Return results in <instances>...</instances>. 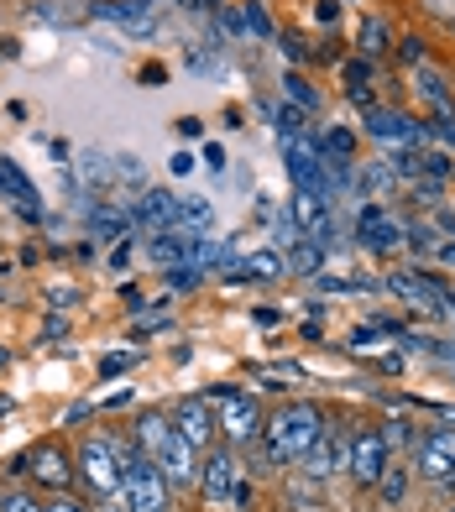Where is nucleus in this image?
I'll return each instance as SVG.
<instances>
[{
	"instance_id": "nucleus-1",
	"label": "nucleus",
	"mask_w": 455,
	"mask_h": 512,
	"mask_svg": "<svg viewBox=\"0 0 455 512\" xmlns=\"http://www.w3.org/2000/svg\"><path fill=\"white\" fill-rule=\"evenodd\" d=\"M320 434H325V413L320 408H314V403H283L272 418H262L267 465H293Z\"/></svg>"
},
{
	"instance_id": "nucleus-2",
	"label": "nucleus",
	"mask_w": 455,
	"mask_h": 512,
	"mask_svg": "<svg viewBox=\"0 0 455 512\" xmlns=\"http://www.w3.org/2000/svg\"><path fill=\"white\" fill-rule=\"evenodd\" d=\"M121 455V497H126V512H168L173 507V492H168V476L152 455L136 450V439H110Z\"/></svg>"
},
{
	"instance_id": "nucleus-3",
	"label": "nucleus",
	"mask_w": 455,
	"mask_h": 512,
	"mask_svg": "<svg viewBox=\"0 0 455 512\" xmlns=\"http://www.w3.org/2000/svg\"><path fill=\"white\" fill-rule=\"evenodd\" d=\"M220 413H215V424L220 434L231 439V445H252V439H262V408L252 392H241V387H210L204 392Z\"/></svg>"
},
{
	"instance_id": "nucleus-4",
	"label": "nucleus",
	"mask_w": 455,
	"mask_h": 512,
	"mask_svg": "<svg viewBox=\"0 0 455 512\" xmlns=\"http://www.w3.org/2000/svg\"><path fill=\"white\" fill-rule=\"evenodd\" d=\"M283 142V162H288V178H293V189H314V194H325V183H330V162L325 152L314 147V136H278Z\"/></svg>"
},
{
	"instance_id": "nucleus-5",
	"label": "nucleus",
	"mask_w": 455,
	"mask_h": 512,
	"mask_svg": "<svg viewBox=\"0 0 455 512\" xmlns=\"http://www.w3.org/2000/svg\"><path fill=\"white\" fill-rule=\"evenodd\" d=\"M388 465H393V450H388V439H382L377 429H356V434H351V460H346V471H351V481L361 486V492H372Z\"/></svg>"
},
{
	"instance_id": "nucleus-6",
	"label": "nucleus",
	"mask_w": 455,
	"mask_h": 512,
	"mask_svg": "<svg viewBox=\"0 0 455 512\" xmlns=\"http://www.w3.org/2000/svg\"><path fill=\"white\" fill-rule=\"evenodd\" d=\"M79 476L95 486L100 497H116L121 492V455H116V445L110 439H84V450H79Z\"/></svg>"
},
{
	"instance_id": "nucleus-7",
	"label": "nucleus",
	"mask_w": 455,
	"mask_h": 512,
	"mask_svg": "<svg viewBox=\"0 0 455 512\" xmlns=\"http://www.w3.org/2000/svg\"><path fill=\"white\" fill-rule=\"evenodd\" d=\"M414 471L435 486L445 476H455V429H429L414 439Z\"/></svg>"
},
{
	"instance_id": "nucleus-8",
	"label": "nucleus",
	"mask_w": 455,
	"mask_h": 512,
	"mask_svg": "<svg viewBox=\"0 0 455 512\" xmlns=\"http://www.w3.org/2000/svg\"><path fill=\"white\" fill-rule=\"evenodd\" d=\"M346 460H351V445H346V439H340V434H320V439H314V445L299 455V460H293V465H299V476L304 481H330L335 471H346Z\"/></svg>"
},
{
	"instance_id": "nucleus-9",
	"label": "nucleus",
	"mask_w": 455,
	"mask_h": 512,
	"mask_svg": "<svg viewBox=\"0 0 455 512\" xmlns=\"http://www.w3.org/2000/svg\"><path fill=\"white\" fill-rule=\"evenodd\" d=\"M95 21H110V27H121L126 37L147 42L157 37V21H152V0H100L95 11H89Z\"/></svg>"
},
{
	"instance_id": "nucleus-10",
	"label": "nucleus",
	"mask_w": 455,
	"mask_h": 512,
	"mask_svg": "<svg viewBox=\"0 0 455 512\" xmlns=\"http://www.w3.org/2000/svg\"><path fill=\"white\" fill-rule=\"evenodd\" d=\"M288 220L299 225V236L304 241H320V246H330V209H325V194H314V189H293V199H288Z\"/></svg>"
},
{
	"instance_id": "nucleus-11",
	"label": "nucleus",
	"mask_w": 455,
	"mask_h": 512,
	"mask_svg": "<svg viewBox=\"0 0 455 512\" xmlns=\"http://www.w3.org/2000/svg\"><path fill=\"white\" fill-rule=\"evenodd\" d=\"M0 199H6V204L16 209V215L27 220V225H42V199H37V183H32L27 173H21L11 157H0Z\"/></svg>"
},
{
	"instance_id": "nucleus-12",
	"label": "nucleus",
	"mask_w": 455,
	"mask_h": 512,
	"mask_svg": "<svg viewBox=\"0 0 455 512\" xmlns=\"http://www.w3.org/2000/svg\"><path fill=\"white\" fill-rule=\"evenodd\" d=\"M367 131L377 136V142H403V147H429V126L414 121V115H398V110H367Z\"/></svg>"
},
{
	"instance_id": "nucleus-13",
	"label": "nucleus",
	"mask_w": 455,
	"mask_h": 512,
	"mask_svg": "<svg viewBox=\"0 0 455 512\" xmlns=\"http://www.w3.org/2000/svg\"><path fill=\"white\" fill-rule=\"evenodd\" d=\"M178 194H168V189H142V199H136V209H131V225H142L147 236H163V230H178Z\"/></svg>"
},
{
	"instance_id": "nucleus-14",
	"label": "nucleus",
	"mask_w": 455,
	"mask_h": 512,
	"mask_svg": "<svg viewBox=\"0 0 455 512\" xmlns=\"http://www.w3.org/2000/svg\"><path fill=\"white\" fill-rule=\"evenodd\" d=\"M356 241L367 246V251H377V256H388V251H398V241H403V225H398L382 204H367V209L356 215Z\"/></svg>"
},
{
	"instance_id": "nucleus-15",
	"label": "nucleus",
	"mask_w": 455,
	"mask_h": 512,
	"mask_svg": "<svg viewBox=\"0 0 455 512\" xmlns=\"http://www.w3.org/2000/svg\"><path fill=\"white\" fill-rule=\"evenodd\" d=\"M173 429L184 434L194 450H210L215 434H220L215 413H210V398H184V403H178V408H173Z\"/></svg>"
},
{
	"instance_id": "nucleus-16",
	"label": "nucleus",
	"mask_w": 455,
	"mask_h": 512,
	"mask_svg": "<svg viewBox=\"0 0 455 512\" xmlns=\"http://www.w3.org/2000/svg\"><path fill=\"white\" fill-rule=\"evenodd\" d=\"M236 476H241V465H236V455H225V450H215V455H210V465H199V492H204V502H210V507H231V492H236Z\"/></svg>"
},
{
	"instance_id": "nucleus-17",
	"label": "nucleus",
	"mask_w": 455,
	"mask_h": 512,
	"mask_svg": "<svg viewBox=\"0 0 455 512\" xmlns=\"http://www.w3.org/2000/svg\"><path fill=\"white\" fill-rule=\"evenodd\" d=\"M194 251H199V236L194 230H163V236H152L147 241V256L157 267H194Z\"/></svg>"
},
{
	"instance_id": "nucleus-18",
	"label": "nucleus",
	"mask_w": 455,
	"mask_h": 512,
	"mask_svg": "<svg viewBox=\"0 0 455 512\" xmlns=\"http://www.w3.org/2000/svg\"><path fill=\"white\" fill-rule=\"evenodd\" d=\"M382 288L398 293V298H408V304H440V298H450V288L440 283V277H429V272H398V277H388Z\"/></svg>"
},
{
	"instance_id": "nucleus-19",
	"label": "nucleus",
	"mask_w": 455,
	"mask_h": 512,
	"mask_svg": "<svg viewBox=\"0 0 455 512\" xmlns=\"http://www.w3.org/2000/svg\"><path fill=\"white\" fill-rule=\"evenodd\" d=\"M157 465H163V476H168V481H178V486L199 481V450L189 445L184 434H173V439H168V450L157 455Z\"/></svg>"
},
{
	"instance_id": "nucleus-20",
	"label": "nucleus",
	"mask_w": 455,
	"mask_h": 512,
	"mask_svg": "<svg viewBox=\"0 0 455 512\" xmlns=\"http://www.w3.org/2000/svg\"><path fill=\"white\" fill-rule=\"evenodd\" d=\"M27 471H32L42 486H53V492H63V486L74 481V465H68V455H63L58 445H42V450H32V455H27Z\"/></svg>"
},
{
	"instance_id": "nucleus-21",
	"label": "nucleus",
	"mask_w": 455,
	"mask_h": 512,
	"mask_svg": "<svg viewBox=\"0 0 455 512\" xmlns=\"http://www.w3.org/2000/svg\"><path fill=\"white\" fill-rule=\"evenodd\" d=\"M178 429H173V418L168 413H142V418H136V429H131V439H136V450H142V455H163L168 450V439H173Z\"/></svg>"
},
{
	"instance_id": "nucleus-22",
	"label": "nucleus",
	"mask_w": 455,
	"mask_h": 512,
	"mask_svg": "<svg viewBox=\"0 0 455 512\" xmlns=\"http://www.w3.org/2000/svg\"><path fill=\"white\" fill-rule=\"evenodd\" d=\"M79 178H84V189H89V194H95V189H110V183H121V173H116V152L84 147V152H79Z\"/></svg>"
},
{
	"instance_id": "nucleus-23",
	"label": "nucleus",
	"mask_w": 455,
	"mask_h": 512,
	"mask_svg": "<svg viewBox=\"0 0 455 512\" xmlns=\"http://www.w3.org/2000/svg\"><path fill=\"white\" fill-rule=\"evenodd\" d=\"M89 215V241H116V236H126V225H131V209H116V204H89L84 209Z\"/></svg>"
},
{
	"instance_id": "nucleus-24",
	"label": "nucleus",
	"mask_w": 455,
	"mask_h": 512,
	"mask_svg": "<svg viewBox=\"0 0 455 512\" xmlns=\"http://www.w3.org/2000/svg\"><path fill=\"white\" fill-rule=\"evenodd\" d=\"M414 84H419V95H424L429 105H435L440 115H450V110H455V100H450V79H445V74H435L429 63H424V68H414Z\"/></svg>"
},
{
	"instance_id": "nucleus-25",
	"label": "nucleus",
	"mask_w": 455,
	"mask_h": 512,
	"mask_svg": "<svg viewBox=\"0 0 455 512\" xmlns=\"http://www.w3.org/2000/svg\"><path fill=\"white\" fill-rule=\"evenodd\" d=\"M283 267H288L293 277H320V272H325V246H320V241H299V246L283 256Z\"/></svg>"
},
{
	"instance_id": "nucleus-26",
	"label": "nucleus",
	"mask_w": 455,
	"mask_h": 512,
	"mask_svg": "<svg viewBox=\"0 0 455 512\" xmlns=\"http://www.w3.org/2000/svg\"><path fill=\"white\" fill-rule=\"evenodd\" d=\"M178 230L210 236V230H215V204L210 199H184V204H178Z\"/></svg>"
},
{
	"instance_id": "nucleus-27",
	"label": "nucleus",
	"mask_w": 455,
	"mask_h": 512,
	"mask_svg": "<svg viewBox=\"0 0 455 512\" xmlns=\"http://www.w3.org/2000/svg\"><path fill=\"white\" fill-rule=\"evenodd\" d=\"M372 492H377L382 502H388V507H403V497H408V465H388Z\"/></svg>"
},
{
	"instance_id": "nucleus-28",
	"label": "nucleus",
	"mask_w": 455,
	"mask_h": 512,
	"mask_svg": "<svg viewBox=\"0 0 455 512\" xmlns=\"http://www.w3.org/2000/svg\"><path fill=\"white\" fill-rule=\"evenodd\" d=\"M283 100L288 105H299V110H320V95H314V84L304 79V74H293V68H288V74H283Z\"/></svg>"
},
{
	"instance_id": "nucleus-29",
	"label": "nucleus",
	"mask_w": 455,
	"mask_h": 512,
	"mask_svg": "<svg viewBox=\"0 0 455 512\" xmlns=\"http://www.w3.org/2000/svg\"><path fill=\"white\" fill-rule=\"evenodd\" d=\"M267 115H272V126H278V136H304V126H309V110H299V105H267Z\"/></svg>"
},
{
	"instance_id": "nucleus-30",
	"label": "nucleus",
	"mask_w": 455,
	"mask_h": 512,
	"mask_svg": "<svg viewBox=\"0 0 455 512\" xmlns=\"http://www.w3.org/2000/svg\"><path fill=\"white\" fill-rule=\"evenodd\" d=\"M288 267H283V251H257V256H246L241 262V277H283Z\"/></svg>"
},
{
	"instance_id": "nucleus-31",
	"label": "nucleus",
	"mask_w": 455,
	"mask_h": 512,
	"mask_svg": "<svg viewBox=\"0 0 455 512\" xmlns=\"http://www.w3.org/2000/svg\"><path fill=\"white\" fill-rule=\"evenodd\" d=\"M314 147H320L330 162H351V152H356V136L346 131V126H335V131H325L320 136V142H314Z\"/></svg>"
},
{
	"instance_id": "nucleus-32",
	"label": "nucleus",
	"mask_w": 455,
	"mask_h": 512,
	"mask_svg": "<svg viewBox=\"0 0 455 512\" xmlns=\"http://www.w3.org/2000/svg\"><path fill=\"white\" fill-rule=\"evenodd\" d=\"M382 53H388V27H382V21L377 16H367V21H361V58H382Z\"/></svg>"
},
{
	"instance_id": "nucleus-33",
	"label": "nucleus",
	"mask_w": 455,
	"mask_h": 512,
	"mask_svg": "<svg viewBox=\"0 0 455 512\" xmlns=\"http://www.w3.org/2000/svg\"><path fill=\"white\" fill-rule=\"evenodd\" d=\"M241 27L252 32V37H272V16L262 0H252V6H241Z\"/></svg>"
},
{
	"instance_id": "nucleus-34",
	"label": "nucleus",
	"mask_w": 455,
	"mask_h": 512,
	"mask_svg": "<svg viewBox=\"0 0 455 512\" xmlns=\"http://www.w3.org/2000/svg\"><path fill=\"white\" fill-rule=\"evenodd\" d=\"M163 283H168V298H173V293L199 288V283H204V272H199V267H168V272H163Z\"/></svg>"
},
{
	"instance_id": "nucleus-35",
	"label": "nucleus",
	"mask_w": 455,
	"mask_h": 512,
	"mask_svg": "<svg viewBox=\"0 0 455 512\" xmlns=\"http://www.w3.org/2000/svg\"><path fill=\"white\" fill-rule=\"evenodd\" d=\"M424 58H429V53H424V37H403V42H398V63H403V68H424Z\"/></svg>"
},
{
	"instance_id": "nucleus-36",
	"label": "nucleus",
	"mask_w": 455,
	"mask_h": 512,
	"mask_svg": "<svg viewBox=\"0 0 455 512\" xmlns=\"http://www.w3.org/2000/svg\"><path fill=\"white\" fill-rule=\"evenodd\" d=\"M377 434L388 439V450H393V445H414V439H419L414 429H408V418H388V429H377Z\"/></svg>"
},
{
	"instance_id": "nucleus-37",
	"label": "nucleus",
	"mask_w": 455,
	"mask_h": 512,
	"mask_svg": "<svg viewBox=\"0 0 455 512\" xmlns=\"http://www.w3.org/2000/svg\"><path fill=\"white\" fill-rule=\"evenodd\" d=\"M0 512H48L37 497H27V492H6L0 497Z\"/></svg>"
},
{
	"instance_id": "nucleus-38",
	"label": "nucleus",
	"mask_w": 455,
	"mask_h": 512,
	"mask_svg": "<svg viewBox=\"0 0 455 512\" xmlns=\"http://www.w3.org/2000/svg\"><path fill=\"white\" fill-rule=\"evenodd\" d=\"M361 183H367V189H393V168H388V162H377V168L361 173Z\"/></svg>"
},
{
	"instance_id": "nucleus-39",
	"label": "nucleus",
	"mask_w": 455,
	"mask_h": 512,
	"mask_svg": "<svg viewBox=\"0 0 455 512\" xmlns=\"http://www.w3.org/2000/svg\"><path fill=\"white\" fill-rule=\"evenodd\" d=\"M121 304L136 314V319H142V309L152 304V298H142V288H131V283H121Z\"/></svg>"
},
{
	"instance_id": "nucleus-40",
	"label": "nucleus",
	"mask_w": 455,
	"mask_h": 512,
	"mask_svg": "<svg viewBox=\"0 0 455 512\" xmlns=\"http://www.w3.org/2000/svg\"><path fill=\"white\" fill-rule=\"evenodd\" d=\"M314 21H320V27H335V21H340V0H314Z\"/></svg>"
},
{
	"instance_id": "nucleus-41",
	"label": "nucleus",
	"mask_w": 455,
	"mask_h": 512,
	"mask_svg": "<svg viewBox=\"0 0 455 512\" xmlns=\"http://www.w3.org/2000/svg\"><path fill=\"white\" fill-rule=\"evenodd\" d=\"M283 58H288V63H304V58H309V42L288 32V37H283Z\"/></svg>"
},
{
	"instance_id": "nucleus-42",
	"label": "nucleus",
	"mask_w": 455,
	"mask_h": 512,
	"mask_svg": "<svg viewBox=\"0 0 455 512\" xmlns=\"http://www.w3.org/2000/svg\"><path fill=\"white\" fill-rule=\"evenodd\" d=\"M126 366H136V356H105L100 361V377H121Z\"/></svg>"
},
{
	"instance_id": "nucleus-43",
	"label": "nucleus",
	"mask_w": 455,
	"mask_h": 512,
	"mask_svg": "<svg viewBox=\"0 0 455 512\" xmlns=\"http://www.w3.org/2000/svg\"><path fill=\"white\" fill-rule=\"evenodd\" d=\"M48 304H53V309H74V304H79V293H74V288H53V293H48Z\"/></svg>"
},
{
	"instance_id": "nucleus-44",
	"label": "nucleus",
	"mask_w": 455,
	"mask_h": 512,
	"mask_svg": "<svg viewBox=\"0 0 455 512\" xmlns=\"http://www.w3.org/2000/svg\"><path fill=\"white\" fill-rule=\"evenodd\" d=\"M152 330H168V314H157V319H136V324H131V335H152Z\"/></svg>"
},
{
	"instance_id": "nucleus-45",
	"label": "nucleus",
	"mask_w": 455,
	"mask_h": 512,
	"mask_svg": "<svg viewBox=\"0 0 455 512\" xmlns=\"http://www.w3.org/2000/svg\"><path fill=\"white\" fill-rule=\"evenodd\" d=\"M126 262H131V241L121 236L116 246H110V267H126Z\"/></svg>"
},
{
	"instance_id": "nucleus-46",
	"label": "nucleus",
	"mask_w": 455,
	"mask_h": 512,
	"mask_svg": "<svg viewBox=\"0 0 455 512\" xmlns=\"http://www.w3.org/2000/svg\"><path fill=\"white\" fill-rule=\"evenodd\" d=\"M204 168L220 173V168H225V147H204Z\"/></svg>"
},
{
	"instance_id": "nucleus-47",
	"label": "nucleus",
	"mask_w": 455,
	"mask_h": 512,
	"mask_svg": "<svg viewBox=\"0 0 455 512\" xmlns=\"http://www.w3.org/2000/svg\"><path fill=\"white\" fill-rule=\"evenodd\" d=\"M178 136H184V142H194V136H204V126L194 121V115H184V121H178Z\"/></svg>"
},
{
	"instance_id": "nucleus-48",
	"label": "nucleus",
	"mask_w": 455,
	"mask_h": 512,
	"mask_svg": "<svg viewBox=\"0 0 455 512\" xmlns=\"http://www.w3.org/2000/svg\"><path fill=\"white\" fill-rule=\"evenodd\" d=\"M48 512H89V507L74 502V497H58V502H48Z\"/></svg>"
},
{
	"instance_id": "nucleus-49",
	"label": "nucleus",
	"mask_w": 455,
	"mask_h": 512,
	"mask_svg": "<svg viewBox=\"0 0 455 512\" xmlns=\"http://www.w3.org/2000/svg\"><path fill=\"white\" fill-rule=\"evenodd\" d=\"M440 142L455 147V115H440Z\"/></svg>"
},
{
	"instance_id": "nucleus-50",
	"label": "nucleus",
	"mask_w": 455,
	"mask_h": 512,
	"mask_svg": "<svg viewBox=\"0 0 455 512\" xmlns=\"http://www.w3.org/2000/svg\"><path fill=\"white\" fill-rule=\"evenodd\" d=\"M173 173H178V178H189V173H194V157H189V152H178V157H173Z\"/></svg>"
},
{
	"instance_id": "nucleus-51",
	"label": "nucleus",
	"mask_w": 455,
	"mask_h": 512,
	"mask_svg": "<svg viewBox=\"0 0 455 512\" xmlns=\"http://www.w3.org/2000/svg\"><path fill=\"white\" fill-rule=\"evenodd\" d=\"M440 262H450V267H455V241H450V246H440Z\"/></svg>"
},
{
	"instance_id": "nucleus-52",
	"label": "nucleus",
	"mask_w": 455,
	"mask_h": 512,
	"mask_svg": "<svg viewBox=\"0 0 455 512\" xmlns=\"http://www.w3.org/2000/svg\"><path fill=\"white\" fill-rule=\"evenodd\" d=\"M6 408H11V403H6V398H0V413H6Z\"/></svg>"
},
{
	"instance_id": "nucleus-53",
	"label": "nucleus",
	"mask_w": 455,
	"mask_h": 512,
	"mask_svg": "<svg viewBox=\"0 0 455 512\" xmlns=\"http://www.w3.org/2000/svg\"><path fill=\"white\" fill-rule=\"evenodd\" d=\"M0 272H6V256H0Z\"/></svg>"
},
{
	"instance_id": "nucleus-54",
	"label": "nucleus",
	"mask_w": 455,
	"mask_h": 512,
	"mask_svg": "<svg viewBox=\"0 0 455 512\" xmlns=\"http://www.w3.org/2000/svg\"><path fill=\"white\" fill-rule=\"evenodd\" d=\"M0 366H6V351H0Z\"/></svg>"
},
{
	"instance_id": "nucleus-55",
	"label": "nucleus",
	"mask_w": 455,
	"mask_h": 512,
	"mask_svg": "<svg viewBox=\"0 0 455 512\" xmlns=\"http://www.w3.org/2000/svg\"><path fill=\"white\" fill-rule=\"evenodd\" d=\"M450 512H455V507H450Z\"/></svg>"
}]
</instances>
